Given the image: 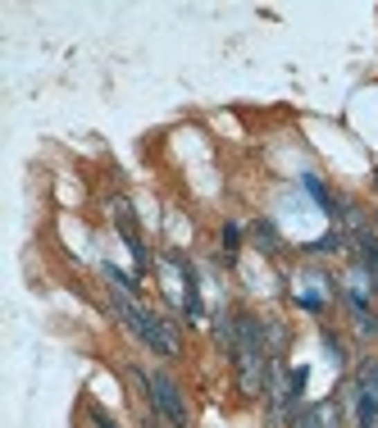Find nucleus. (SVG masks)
<instances>
[{
  "instance_id": "f257e3e1",
  "label": "nucleus",
  "mask_w": 378,
  "mask_h": 428,
  "mask_svg": "<svg viewBox=\"0 0 378 428\" xmlns=\"http://www.w3.org/2000/svg\"><path fill=\"white\" fill-rule=\"evenodd\" d=\"M109 301H114L119 319L128 324V333H132L137 342H146V346H151V351H160V355H173V351H178V342H173V333L164 328V324H160L155 315H146V310H141L137 301L128 297V292H119V287H114V297H109Z\"/></svg>"
},
{
  "instance_id": "f03ea898",
  "label": "nucleus",
  "mask_w": 378,
  "mask_h": 428,
  "mask_svg": "<svg viewBox=\"0 0 378 428\" xmlns=\"http://www.w3.org/2000/svg\"><path fill=\"white\" fill-rule=\"evenodd\" d=\"M137 383L151 387V401L160 406V415L169 419L173 428H187V406H183V392H178V383H173L169 373H141L137 369Z\"/></svg>"
},
{
  "instance_id": "7ed1b4c3",
  "label": "nucleus",
  "mask_w": 378,
  "mask_h": 428,
  "mask_svg": "<svg viewBox=\"0 0 378 428\" xmlns=\"http://www.w3.org/2000/svg\"><path fill=\"white\" fill-rule=\"evenodd\" d=\"M296 428H337V406L333 401H319V406L301 410V415H296Z\"/></svg>"
},
{
  "instance_id": "20e7f679",
  "label": "nucleus",
  "mask_w": 378,
  "mask_h": 428,
  "mask_svg": "<svg viewBox=\"0 0 378 428\" xmlns=\"http://www.w3.org/2000/svg\"><path fill=\"white\" fill-rule=\"evenodd\" d=\"M301 187H305V192H310L314 201H319V210H324V214H337V210H333V196H328V187L319 183V178H314V174H301Z\"/></svg>"
},
{
  "instance_id": "39448f33",
  "label": "nucleus",
  "mask_w": 378,
  "mask_h": 428,
  "mask_svg": "<svg viewBox=\"0 0 378 428\" xmlns=\"http://www.w3.org/2000/svg\"><path fill=\"white\" fill-rule=\"evenodd\" d=\"M356 419H360V428H374V424H378V396H374V392H360Z\"/></svg>"
},
{
  "instance_id": "423d86ee",
  "label": "nucleus",
  "mask_w": 378,
  "mask_h": 428,
  "mask_svg": "<svg viewBox=\"0 0 378 428\" xmlns=\"http://www.w3.org/2000/svg\"><path fill=\"white\" fill-rule=\"evenodd\" d=\"M255 242H260V251H264V255L278 251V232H273V223H264V219L255 223Z\"/></svg>"
},
{
  "instance_id": "0eeeda50",
  "label": "nucleus",
  "mask_w": 378,
  "mask_h": 428,
  "mask_svg": "<svg viewBox=\"0 0 378 428\" xmlns=\"http://www.w3.org/2000/svg\"><path fill=\"white\" fill-rule=\"evenodd\" d=\"M105 278H109L114 287H119V292H128V297L137 292V278H132V274H123L119 264H105Z\"/></svg>"
},
{
  "instance_id": "6e6552de",
  "label": "nucleus",
  "mask_w": 378,
  "mask_h": 428,
  "mask_svg": "<svg viewBox=\"0 0 378 428\" xmlns=\"http://www.w3.org/2000/svg\"><path fill=\"white\" fill-rule=\"evenodd\" d=\"M305 378H310V369H305V364H301V369H292V373H287V396H292V401H301V392H305Z\"/></svg>"
},
{
  "instance_id": "1a4fd4ad",
  "label": "nucleus",
  "mask_w": 378,
  "mask_h": 428,
  "mask_svg": "<svg viewBox=\"0 0 378 428\" xmlns=\"http://www.w3.org/2000/svg\"><path fill=\"white\" fill-rule=\"evenodd\" d=\"M314 255H328V251H342V232H328V237H319V242L310 246Z\"/></svg>"
},
{
  "instance_id": "9d476101",
  "label": "nucleus",
  "mask_w": 378,
  "mask_h": 428,
  "mask_svg": "<svg viewBox=\"0 0 378 428\" xmlns=\"http://www.w3.org/2000/svg\"><path fill=\"white\" fill-rule=\"evenodd\" d=\"M360 392L378 396V364H365V369H360Z\"/></svg>"
},
{
  "instance_id": "9b49d317",
  "label": "nucleus",
  "mask_w": 378,
  "mask_h": 428,
  "mask_svg": "<svg viewBox=\"0 0 378 428\" xmlns=\"http://www.w3.org/2000/svg\"><path fill=\"white\" fill-rule=\"evenodd\" d=\"M237 246H242V228H237V223H224V251L233 255Z\"/></svg>"
},
{
  "instance_id": "f8f14e48",
  "label": "nucleus",
  "mask_w": 378,
  "mask_h": 428,
  "mask_svg": "<svg viewBox=\"0 0 378 428\" xmlns=\"http://www.w3.org/2000/svg\"><path fill=\"white\" fill-rule=\"evenodd\" d=\"M324 351H328V360H342V342H337L328 328H324Z\"/></svg>"
},
{
  "instance_id": "ddd939ff",
  "label": "nucleus",
  "mask_w": 378,
  "mask_h": 428,
  "mask_svg": "<svg viewBox=\"0 0 378 428\" xmlns=\"http://www.w3.org/2000/svg\"><path fill=\"white\" fill-rule=\"evenodd\" d=\"M91 424H96V428H119V424H114V419L105 415V410H96V406H91Z\"/></svg>"
},
{
  "instance_id": "4468645a",
  "label": "nucleus",
  "mask_w": 378,
  "mask_h": 428,
  "mask_svg": "<svg viewBox=\"0 0 378 428\" xmlns=\"http://www.w3.org/2000/svg\"><path fill=\"white\" fill-rule=\"evenodd\" d=\"M301 306H305V310H324V301L314 297V292H305V297H301Z\"/></svg>"
},
{
  "instance_id": "2eb2a0df",
  "label": "nucleus",
  "mask_w": 378,
  "mask_h": 428,
  "mask_svg": "<svg viewBox=\"0 0 378 428\" xmlns=\"http://www.w3.org/2000/svg\"><path fill=\"white\" fill-rule=\"evenodd\" d=\"M374 178H378V174H374Z\"/></svg>"
}]
</instances>
